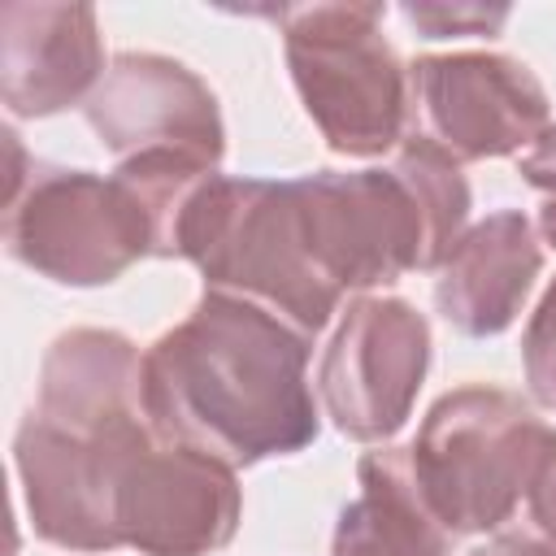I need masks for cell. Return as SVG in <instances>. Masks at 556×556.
<instances>
[{"instance_id": "obj_15", "label": "cell", "mask_w": 556, "mask_h": 556, "mask_svg": "<svg viewBox=\"0 0 556 556\" xmlns=\"http://www.w3.org/2000/svg\"><path fill=\"white\" fill-rule=\"evenodd\" d=\"M521 365H526V382L530 395L556 413V278L547 282L539 308L526 321L521 334Z\"/></svg>"}, {"instance_id": "obj_10", "label": "cell", "mask_w": 556, "mask_h": 556, "mask_svg": "<svg viewBox=\"0 0 556 556\" xmlns=\"http://www.w3.org/2000/svg\"><path fill=\"white\" fill-rule=\"evenodd\" d=\"M135 417H117L91 434L61 430L26 413L13 434V465L30 530L65 552H113V452Z\"/></svg>"}, {"instance_id": "obj_6", "label": "cell", "mask_w": 556, "mask_h": 556, "mask_svg": "<svg viewBox=\"0 0 556 556\" xmlns=\"http://www.w3.org/2000/svg\"><path fill=\"white\" fill-rule=\"evenodd\" d=\"M243 517V491L226 460L174 443L148 417L130 421L113 456V534L139 556H213Z\"/></svg>"}, {"instance_id": "obj_3", "label": "cell", "mask_w": 556, "mask_h": 556, "mask_svg": "<svg viewBox=\"0 0 556 556\" xmlns=\"http://www.w3.org/2000/svg\"><path fill=\"white\" fill-rule=\"evenodd\" d=\"M413 478L447 534L500 530L556 465V426L521 395L486 382L430 404L408 443Z\"/></svg>"}, {"instance_id": "obj_18", "label": "cell", "mask_w": 556, "mask_h": 556, "mask_svg": "<svg viewBox=\"0 0 556 556\" xmlns=\"http://www.w3.org/2000/svg\"><path fill=\"white\" fill-rule=\"evenodd\" d=\"M469 556H556V547L530 530H500L482 547H473Z\"/></svg>"}, {"instance_id": "obj_9", "label": "cell", "mask_w": 556, "mask_h": 556, "mask_svg": "<svg viewBox=\"0 0 556 556\" xmlns=\"http://www.w3.org/2000/svg\"><path fill=\"white\" fill-rule=\"evenodd\" d=\"M83 113L117 161L174 152L222 165L226 156V122L213 87L161 52H117Z\"/></svg>"}, {"instance_id": "obj_14", "label": "cell", "mask_w": 556, "mask_h": 556, "mask_svg": "<svg viewBox=\"0 0 556 556\" xmlns=\"http://www.w3.org/2000/svg\"><path fill=\"white\" fill-rule=\"evenodd\" d=\"M356 500L343 504L330 556H452L447 526L430 513L408 447H374L356 460Z\"/></svg>"}, {"instance_id": "obj_17", "label": "cell", "mask_w": 556, "mask_h": 556, "mask_svg": "<svg viewBox=\"0 0 556 556\" xmlns=\"http://www.w3.org/2000/svg\"><path fill=\"white\" fill-rule=\"evenodd\" d=\"M517 174H521L543 200H556V122L534 139L530 152H521Z\"/></svg>"}, {"instance_id": "obj_16", "label": "cell", "mask_w": 556, "mask_h": 556, "mask_svg": "<svg viewBox=\"0 0 556 556\" xmlns=\"http://www.w3.org/2000/svg\"><path fill=\"white\" fill-rule=\"evenodd\" d=\"M404 22L426 39H456V35H500L508 22V9L495 4H404Z\"/></svg>"}, {"instance_id": "obj_8", "label": "cell", "mask_w": 556, "mask_h": 556, "mask_svg": "<svg viewBox=\"0 0 556 556\" xmlns=\"http://www.w3.org/2000/svg\"><path fill=\"white\" fill-rule=\"evenodd\" d=\"M413 122L447 156L495 161L530 152L552 126V104L543 83L504 52H447L408 61Z\"/></svg>"}, {"instance_id": "obj_5", "label": "cell", "mask_w": 556, "mask_h": 556, "mask_svg": "<svg viewBox=\"0 0 556 556\" xmlns=\"http://www.w3.org/2000/svg\"><path fill=\"white\" fill-rule=\"evenodd\" d=\"M4 248L17 265L61 287H109L152 256L148 217L117 174L30 161L17 130H4Z\"/></svg>"}, {"instance_id": "obj_19", "label": "cell", "mask_w": 556, "mask_h": 556, "mask_svg": "<svg viewBox=\"0 0 556 556\" xmlns=\"http://www.w3.org/2000/svg\"><path fill=\"white\" fill-rule=\"evenodd\" d=\"M530 521H534V530L556 547V465L543 473V482L530 491Z\"/></svg>"}, {"instance_id": "obj_2", "label": "cell", "mask_w": 556, "mask_h": 556, "mask_svg": "<svg viewBox=\"0 0 556 556\" xmlns=\"http://www.w3.org/2000/svg\"><path fill=\"white\" fill-rule=\"evenodd\" d=\"M174 261H191L204 291L243 295L313 339L343 300L317 269L291 178H230L217 169L178 226Z\"/></svg>"}, {"instance_id": "obj_7", "label": "cell", "mask_w": 556, "mask_h": 556, "mask_svg": "<svg viewBox=\"0 0 556 556\" xmlns=\"http://www.w3.org/2000/svg\"><path fill=\"white\" fill-rule=\"evenodd\" d=\"M426 369V313L400 295H356L321 352L317 400L339 434L356 443H387L408 421Z\"/></svg>"}, {"instance_id": "obj_1", "label": "cell", "mask_w": 556, "mask_h": 556, "mask_svg": "<svg viewBox=\"0 0 556 556\" xmlns=\"http://www.w3.org/2000/svg\"><path fill=\"white\" fill-rule=\"evenodd\" d=\"M313 334L226 291L195 308L143 352V413L156 434L239 465L295 456L317 439L308 387Z\"/></svg>"}, {"instance_id": "obj_4", "label": "cell", "mask_w": 556, "mask_h": 556, "mask_svg": "<svg viewBox=\"0 0 556 556\" xmlns=\"http://www.w3.org/2000/svg\"><path fill=\"white\" fill-rule=\"evenodd\" d=\"M382 4L278 9L300 104L343 156H382L408 139V65L382 35Z\"/></svg>"}, {"instance_id": "obj_13", "label": "cell", "mask_w": 556, "mask_h": 556, "mask_svg": "<svg viewBox=\"0 0 556 556\" xmlns=\"http://www.w3.org/2000/svg\"><path fill=\"white\" fill-rule=\"evenodd\" d=\"M30 413L74 434L143 413V352L122 330L74 326L56 334L43 352Z\"/></svg>"}, {"instance_id": "obj_20", "label": "cell", "mask_w": 556, "mask_h": 556, "mask_svg": "<svg viewBox=\"0 0 556 556\" xmlns=\"http://www.w3.org/2000/svg\"><path fill=\"white\" fill-rule=\"evenodd\" d=\"M539 235H543L547 248H556V200H543V208H539Z\"/></svg>"}, {"instance_id": "obj_12", "label": "cell", "mask_w": 556, "mask_h": 556, "mask_svg": "<svg viewBox=\"0 0 556 556\" xmlns=\"http://www.w3.org/2000/svg\"><path fill=\"white\" fill-rule=\"evenodd\" d=\"M543 269V248L534 222L521 208H500L473 222L434 278V308L456 334L491 339L504 334L534 278Z\"/></svg>"}, {"instance_id": "obj_11", "label": "cell", "mask_w": 556, "mask_h": 556, "mask_svg": "<svg viewBox=\"0 0 556 556\" xmlns=\"http://www.w3.org/2000/svg\"><path fill=\"white\" fill-rule=\"evenodd\" d=\"M104 78L96 9L9 0L0 4V96L13 117H52L87 104Z\"/></svg>"}]
</instances>
